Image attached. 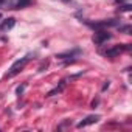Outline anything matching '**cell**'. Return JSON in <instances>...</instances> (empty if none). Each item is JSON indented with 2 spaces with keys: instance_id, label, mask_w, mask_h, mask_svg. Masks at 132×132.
<instances>
[{
  "instance_id": "obj_1",
  "label": "cell",
  "mask_w": 132,
  "mask_h": 132,
  "mask_svg": "<svg viewBox=\"0 0 132 132\" xmlns=\"http://www.w3.org/2000/svg\"><path fill=\"white\" fill-rule=\"evenodd\" d=\"M30 61V56H25V57H22V59H17L13 65H11V69H10V72L6 73V78H13V76H16L17 73H20L22 72V69L27 65V62Z\"/></svg>"
},
{
  "instance_id": "obj_2",
  "label": "cell",
  "mask_w": 132,
  "mask_h": 132,
  "mask_svg": "<svg viewBox=\"0 0 132 132\" xmlns=\"http://www.w3.org/2000/svg\"><path fill=\"white\" fill-rule=\"evenodd\" d=\"M132 48V45L130 44H123V45H115V47H112V48H109V50H106L104 51V56L106 57H115V56H118V54H121L123 51H129Z\"/></svg>"
},
{
  "instance_id": "obj_3",
  "label": "cell",
  "mask_w": 132,
  "mask_h": 132,
  "mask_svg": "<svg viewBox=\"0 0 132 132\" xmlns=\"http://www.w3.org/2000/svg\"><path fill=\"white\" fill-rule=\"evenodd\" d=\"M87 25L92 27V28L101 30V28H109V27H118L120 25V20L110 19V20H101V22H87Z\"/></svg>"
},
{
  "instance_id": "obj_4",
  "label": "cell",
  "mask_w": 132,
  "mask_h": 132,
  "mask_svg": "<svg viewBox=\"0 0 132 132\" xmlns=\"http://www.w3.org/2000/svg\"><path fill=\"white\" fill-rule=\"evenodd\" d=\"M109 39H112V34L109 31H104V30H98L95 34H93V42L96 45H103L104 42H107Z\"/></svg>"
},
{
  "instance_id": "obj_5",
  "label": "cell",
  "mask_w": 132,
  "mask_h": 132,
  "mask_svg": "<svg viewBox=\"0 0 132 132\" xmlns=\"http://www.w3.org/2000/svg\"><path fill=\"white\" fill-rule=\"evenodd\" d=\"M100 120V115H89V117H86L82 121H79L78 124H76V127L78 129H81V127H86V126H89V124H93V123H96Z\"/></svg>"
},
{
  "instance_id": "obj_6",
  "label": "cell",
  "mask_w": 132,
  "mask_h": 132,
  "mask_svg": "<svg viewBox=\"0 0 132 132\" xmlns=\"http://www.w3.org/2000/svg\"><path fill=\"white\" fill-rule=\"evenodd\" d=\"M14 25H16V19H14V17H8L6 20L2 22V25H0V30H2V31H8V30H11Z\"/></svg>"
},
{
  "instance_id": "obj_7",
  "label": "cell",
  "mask_w": 132,
  "mask_h": 132,
  "mask_svg": "<svg viewBox=\"0 0 132 132\" xmlns=\"http://www.w3.org/2000/svg\"><path fill=\"white\" fill-rule=\"evenodd\" d=\"M81 53V50L79 48H73L72 51H65V53H59L56 57H59V59H67V57H75L76 54H79Z\"/></svg>"
},
{
  "instance_id": "obj_8",
  "label": "cell",
  "mask_w": 132,
  "mask_h": 132,
  "mask_svg": "<svg viewBox=\"0 0 132 132\" xmlns=\"http://www.w3.org/2000/svg\"><path fill=\"white\" fill-rule=\"evenodd\" d=\"M65 84H67V82H65V79H62L61 82H59V86H56L53 90H50L48 93H47V96H54V95H57V93H61L64 89H65Z\"/></svg>"
},
{
  "instance_id": "obj_9",
  "label": "cell",
  "mask_w": 132,
  "mask_h": 132,
  "mask_svg": "<svg viewBox=\"0 0 132 132\" xmlns=\"http://www.w3.org/2000/svg\"><path fill=\"white\" fill-rule=\"evenodd\" d=\"M31 5V0H17V2L13 5L11 10H22V8H27Z\"/></svg>"
},
{
  "instance_id": "obj_10",
  "label": "cell",
  "mask_w": 132,
  "mask_h": 132,
  "mask_svg": "<svg viewBox=\"0 0 132 132\" xmlns=\"http://www.w3.org/2000/svg\"><path fill=\"white\" fill-rule=\"evenodd\" d=\"M118 13H129V11H132V5H129V3H126V5H121L118 10H117Z\"/></svg>"
},
{
  "instance_id": "obj_11",
  "label": "cell",
  "mask_w": 132,
  "mask_h": 132,
  "mask_svg": "<svg viewBox=\"0 0 132 132\" xmlns=\"http://www.w3.org/2000/svg\"><path fill=\"white\" fill-rule=\"evenodd\" d=\"M120 31L126 33V34H130V31H132V27H130V25H124V27H120Z\"/></svg>"
},
{
  "instance_id": "obj_12",
  "label": "cell",
  "mask_w": 132,
  "mask_h": 132,
  "mask_svg": "<svg viewBox=\"0 0 132 132\" xmlns=\"http://www.w3.org/2000/svg\"><path fill=\"white\" fill-rule=\"evenodd\" d=\"M11 5V0H0V8H8Z\"/></svg>"
},
{
  "instance_id": "obj_13",
  "label": "cell",
  "mask_w": 132,
  "mask_h": 132,
  "mask_svg": "<svg viewBox=\"0 0 132 132\" xmlns=\"http://www.w3.org/2000/svg\"><path fill=\"white\" fill-rule=\"evenodd\" d=\"M25 87H27V84L19 86V87H17V90H16V93H17V95H22V93H23V90H25Z\"/></svg>"
},
{
  "instance_id": "obj_14",
  "label": "cell",
  "mask_w": 132,
  "mask_h": 132,
  "mask_svg": "<svg viewBox=\"0 0 132 132\" xmlns=\"http://www.w3.org/2000/svg\"><path fill=\"white\" fill-rule=\"evenodd\" d=\"M98 103H100V100H93V101H92V107H95V106H98Z\"/></svg>"
},
{
  "instance_id": "obj_15",
  "label": "cell",
  "mask_w": 132,
  "mask_h": 132,
  "mask_svg": "<svg viewBox=\"0 0 132 132\" xmlns=\"http://www.w3.org/2000/svg\"><path fill=\"white\" fill-rule=\"evenodd\" d=\"M107 87H109V81H106V84H104V86H103V90H106V89H107Z\"/></svg>"
},
{
  "instance_id": "obj_16",
  "label": "cell",
  "mask_w": 132,
  "mask_h": 132,
  "mask_svg": "<svg viewBox=\"0 0 132 132\" xmlns=\"http://www.w3.org/2000/svg\"><path fill=\"white\" fill-rule=\"evenodd\" d=\"M123 2H126V0H115V3H123Z\"/></svg>"
},
{
  "instance_id": "obj_17",
  "label": "cell",
  "mask_w": 132,
  "mask_h": 132,
  "mask_svg": "<svg viewBox=\"0 0 132 132\" xmlns=\"http://www.w3.org/2000/svg\"><path fill=\"white\" fill-rule=\"evenodd\" d=\"M62 2H70V0H62Z\"/></svg>"
},
{
  "instance_id": "obj_18",
  "label": "cell",
  "mask_w": 132,
  "mask_h": 132,
  "mask_svg": "<svg viewBox=\"0 0 132 132\" xmlns=\"http://www.w3.org/2000/svg\"><path fill=\"white\" fill-rule=\"evenodd\" d=\"M0 19H2V14H0Z\"/></svg>"
}]
</instances>
